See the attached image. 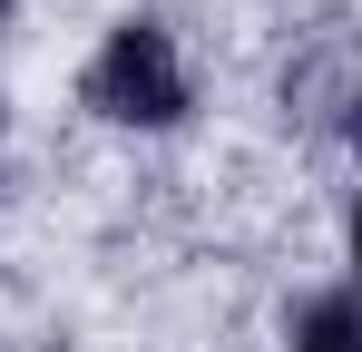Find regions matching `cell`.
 Listing matches in <instances>:
<instances>
[{"mask_svg":"<svg viewBox=\"0 0 362 352\" xmlns=\"http://www.w3.org/2000/svg\"><path fill=\"white\" fill-rule=\"evenodd\" d=\"M88 108L118 127H177L186 117V59L157 20H118L108 49L88 59Z\"/></svg>","mask_w":362,"mask_h":352,"instance_id":"1","label":"cell"},{"mask_svg":"<svg viewBox=\"0 0 362 352\" xmlns=\"http://www.w3.org/2000/svg\"><path fill=\"white\" fill-rule=\"evenodd\" d=\"M294 352H362V303H353V293H323V303H303Z\"/></svg>","mask_w":362,"mask_h":352,"instance_id":"2","label":"cell"},{"mask_svg":"<svg viewBox=\"0 0 362 352\" xmlns=\"http://www.w3.org/2000/svg\"><path fill=\"white\" fill-rule=\"evenodd\" d=\"M353 274H362V196H353Z\"/></svg>","mask_w":362,"mask_h":352,"instance_id":"3","label":"cell"},{"mask_svg":"<svg viewBox=\"0 0 362 352\" xmlns=\"http://www.w3.org/2000/svg\"><path fill=\"white\" fill-rule=\"evenodd\" d=\"M353 137H362V108H353Z\"/></svg>","mask_w":362,"mask_h":352,"instance_id":"4","label":"cell"},{"mask_svg":"<svg viewBox=\"0 0 362 352\" xmlns=\"http://www.w3.org/2000/svg\"><path fill=\"white\" fill-rule=\"evenodd\" d=\"M0 10H10V0H0Z\"/></svg>","mask_w":362,"mask_h":352,"instance_id":"5","label":"cell"}]
</instances>
